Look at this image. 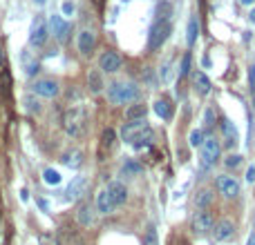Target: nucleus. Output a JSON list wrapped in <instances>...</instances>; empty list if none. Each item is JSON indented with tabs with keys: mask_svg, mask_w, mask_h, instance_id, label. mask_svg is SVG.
Wrapping results in <instances>:
<instances>
[{
	"mask_svg": "<svg viewBox=\"0 0 255 245\" xmlns=\"http://www.w3.org/2000/svg\"><path fill=\"white\" fill-rule=\"evenodd\" d=\"M121 138L134 147V150H146L152 145V130L148 127L146 118H134L121 127Z\"/></svg>",
	"mask_w": 255,
	"mask_h": 245,
	"instance_id": "nucleus-1",
	"label": "nucleus"
},
{
	"mask_svg": "<svg viewBox=\"0 0 255 245\" xmlns=\"http://www.w3.org/2000/svg\"><path fill=\"white\" fill-rule=\"evenodd\" d=\"M107 98H110L112 105L134 103L139 98V89L137 85H130V83H112L110 89H107Z\"/></svg>",
	"mask_w": 255,
	"mask_h": 245,
	"instance_id": "nucleus-2",
	"label": "nucleus"
},
{
	"mask_svg": "<svg viewBox=\"0 0 255 245\" xmlns=\"http://www.w3.org/2000/svg\"><path fill=\"white\" fill-rule=\"evenodd\" d=\"M85 120H87V116H85L83 107H69L63 114V130L69 136H81L85 130Z\"/></svg>",
	"mask_w": 255,
	"mask_h": 245,
	"instance_id": "nucleus-3",
	"label": "nucleus"
},
{
	"mask_svg": "<svg viewBox=\"0 0 255 245\" xmlns=\"http://www.w3.org/2000/svg\"><path fill=\"white\" fill-rule=\"evenodd\" d=\"M170 34H172V25H170L168 20H157V22L152 25V29H150L148 47H150V49H159L161 45L168 40Z\"/></svg>",
	"mask_w": 255,
	"mask_h": 245,
	"instance_id": "nucleus-4",
	"label": "nucleus"
},
{
	"mask_svg": "<svg viewBox=\"0 0 255 245\" xmlns=\"http://www.w3.org/2000/svg\"><path fill=\"white\" fill-rule=\"evenodd\" d=\"M219 154H222V145L215 138H206V143L202 145V163L204 167H212L219 161Z\"/></svg>",
	"mask_w": 255,
	"mask_h": 245,
	"instance_id": "nucleus-5",
	"label": "nucleus"
},
{
	"mask_svg": "<svg viewBox=\"0 0 255 245\" xmlns=\"http://www.w3.org/2000/svg\"><path fill=\"white\" fill-rule=\"evenodd\" d=\"M191 225H192V232H195V234H206V232L212 229V225H215L212 223V214L208 212V209H199V212L192 214Z\"/></svg>",
	"mask_w": 255,
	"mask_h": 245,
	"instance_id": "nucleus-6",
	"label": "nucleus"
},
{
	"mask_svg": "<svg viewBox=\"0 0 255 245\" xmlns=\"http://www.w3.org/2000/svg\"><path fill=\"white\" fill-rule=\"evenodd\" d=\"M59 83L52 78H42V80H36L32 85V92L36 96H42V98H54V96L59 94Z\"/></svg>",
	"mask_w": 255,
	"mask_h": 245,
	"instance_id": "nucleus-7",
	"label": "nucleus"
},
{
	"mask_svg": "<svg viewBox=\"0 0 255 245\" xmlns=\"http://www.w3.org/2000/svg\"><path fill=\"white\" fill-rule=\"evenodd\" d=\"M47 40V25L42 18H36L32 25V32H29V45L32 47H42Z\"/></svg>",
	"mask_w": 255,
	"mask_h": 245,
	"instance_id": "nucleus-8",
	"label": "nucleus"
},
{
	"mask_svg": "<svg viewBox=\"0 0 255 245\" xmlns=\"http://www.w3.org/2000/svg\"><path fill=\"white\" fill-rule=\"evenodd\" d=\"M215 185H217V192L226 198H235L239 194V183L231 176H217Z\"/></svg>",
	"mask_w": 255,
	"mask_h": 245,
	"instance_id": "nucleus-9",
	"label": "nucleus"
},
{
	"mask_svg": "<svg viewBox=\"0 0 255 245\" xmlns=\"http://www.w3.org/2000/svg\"><path fill=\"white\" fill-rule=\"evenodd\" d=\"M107 194H110V198L114 201V205H121L128 201V188L123 181H110L107 183Z\"/></svg>",
	"mask_w": 255,
	"mask_h": 245,
	"instance_id": "nucleus-10",
	"label": "nucleus"
},
{
	"mask_svg": "<svg viewBox=\"0 0 255 245\" xmlns=\"http://www.w3.org/2000/svg\"><path fill=\"white\" fill-rule=\"evenodd\" d=\"M85 189H87V178L76 176L74 181L67 185V189H65V198H67V201H76V198H81L85 194Z\"/></svg>",
	"mask_w": 255,
	"mask_h": 245,
	"instance_id": "nucleus-11",
	"label": "nucleus"
},
{
	"mask_svg": "<svg viewBox=\"0 0 255 245\" xmlns=\"http://www.w3.org/2000/svg\"><path fill=\"white\" fill-rule=\"evenodd\" d=\"M99 65H101V69L106 74H114L117 69H121V56L117 52H106L101 56V60H99Z\"/></svg>",
	"mask_w": 255,
	"mask_h": 245,
	"instance_id": "nucleus-12",
	"label": "nucleus"
},
{
	"mask_svg": "<svg viewBox=\"0 0 255 245\" xmlns=\"http://www.w3.org/2000/svg\"><path fill=\"white\" fill-rule=\"evenodd\" d=\"M76 45H79V52H81V54L90 56V54L94 52V45H96L94 34H92L90 29H83V32L79 34V40H76Z\"/></svg>",
	"mask_w": 255,
	"mask_h": 245,
	"instance_id": "nucleus-13",
	"label": "nucleus"
},
{
	"mask_svg": "<svg viewBox=\"0 0 255 245\" xmlns=\"http://www.w3.org/2000/svg\"><path fill=\"white\" fill-rule=\"evenodd\" d=\"M212 229H215V239L217 241H229L235 232V223L231 219H222L217 225H212Z\"/></svg>",
	"mask_w": 255,
	"mask_h": 245,
	"instance_id": "nucleus-14",
	"label": "nucleus"
},
{
	"mask_svg": "<svg viewBox=\"0 0 255 245\" xmlns=\"http://www.w3.org/2000/svg\"><path fill=\"white\" fill-rule=\"evenodd\" d=\"M94 205H96V212L99 214H112L114 212V201L110 198V194L106 192V189H101V192L96 194V201H94Z\"/></svg>",
	"mask_w": 255,
	"mask_h": 245,
	"instance_id": "nucleus-15",
	"label": "nucleus"
},
{
	"mask_svg": "<svg viewBox=\"0 0 255 245\" xmlns=\"http://www.w3.org/2000/svg\"><path fill=\"white\" fill-rule=\"evenodd\" d=\"M49 27H52V34L59 38V40H65V38H67L69 25L65 22L63 16H52V18H49Z\"/></svg>",
	"mask_w": 255,
	"mask_h": 245,
	"instance_id": "nucleus-16",
	"label": "nucleus"
},
{
	"mask_svg": "<svg viewBox=\"0 0 255 245\" xmlns=\"http://www.w3.org/2000/svg\"><path fill=\"white\" fill-rule=\"evenodd\" d=\"M222 132H224V141H226V147H235V145H237V141H239L237 130H235V125L231 123L229 118L222 120Z\"/></svg>",
	"mask_w": 255,
	"mask_h": 245,
	"instance_id": "nucleus-17",
	"label": "nucleus"
},
{
	"mask_svg": "<svg viewBox=\"0 0 255 245\" xmlns=\"http://www.w3.org/2000/svg\"><path fill=\"white\" fill-rule=\"evenodd\" d=\"M114 141H117V132H114V130H106V132H103L101 147H99V158H101V161H106V154L112 150Z\"/></svg>",
	"mask_w": 255,
	"mask_h": 245,
	"instance_id": "nucleus-18",
	"label": "nucleus"
},
{
	"mask_svg": "<svg viewBox=\"0 0 255 245\" xmlns=\"http://www.w3.org/2000/svg\"><path fill=\"white\" fill-rule=\"evenodd\" d=\"M22 69H25L27 76H36L38 69H41V63H38V60L29 52H25V54H22Z\"/></svg>",
	"mask_w": 255,
	"mask_h": 245,
	"instance_id": "nucleus-19",
	"label": "nucleus"
},
{
	"mask_svg": "<svg viewBox=\"0 0 255 245\" xmlns=\"http://www.w3.org/2000/svg\"><path fill=\"white\" fill-rule=\"evenodd\" d=\"M61 161H63V165L76 170V167H81V163H83V151H81V150L67 151V154H63V156H61Z\"/></svg>",
	"mask_w": 255,
	"mask_h": 245,
	"instance_id": "nucleus-20",
	"label": "nucleus"
},
{
	"mask_svg": "<svg viewBox=\"0 0 255 245\" xmlns=\"http://www.w3.org/2000/svg\"><path fill=\"white\" fill-rule=\"evenodd\" d=\"M197 36H199V25H197V18L191 16V18H188V25H186V45H188V47L195 45Z\"/></svg>",
	"mask_w": 255,
	"mask_h": 245,
	"instance_id": "nucleus-21",
	"label": "nucleus"
},
{
	"mask_svg": "<svg viewBox=\"0 0 255 245\" xmlns=\"http://www.w3.org/2000/svg\"><path fill=\"white\" fill-rule=\"evenodd\" d=\"M87 87H90L92 94H99L103 89V78H101V74H99V69H92L90 76H87Z\"/></svg>",
	"mask_w": 255,
	"mask_h": 245,
	"instance_id": "nucleus-22",
	"label": "nucleus"
},
{
	"mask_svg": "<svg viewBox=\"0 0 255 245\" xmlns=\"http://www.w3.org/2000/svg\"><path fill=\"white\" fill-rule=\"evenodd\" d=\"M192 80H195V87L199 94H208V92H211V80H208V76L204 72H197L195 76H192Z\"/></svg>",
	"mask_w": 255,
	"mask_h": 245,
	"instance_id": "nucleus-23",
	"label": "nucleus"
},
{
	"mask_svg": "<svg viewBox=\"0 0 255 245\" xmlns=\"http://www.w3.org/2000/svg\"><path fill=\"white\" fill-rule=\"evenodd\" d=\"M211 203H212V192L211 189H199V192L195 194V205L199 209H206Z\"/></svg>",
	"mask_w": 255,
	"mask_h": 245,
	"instance_id": "nucleus-24",
	"label": "nucleus"
},
{
	"mask_svg": "<svg viewBox=\"0 0 255 245\" xmlns=\"http://www.w3.org/2000/svg\"><path fill=\"white\" fill-rule=\"evenodd\" d=\"M146 105H130L128 107V112H126V116L130 120H134V118H146Z\"/></svg>",
	"mask_w": 255,
	"mask_h": 245,
	"instance_id": "nucleus-25",
	"label": "nucleus"
},
{
	"mask_svg": "<svg viewBox=\"0 0 255 245\" xmlns=\"http://www.w3.org/2000/svg\"><path fill=\"white\" fill-rule=\"evenodd\" d=\"M42 181L47 183V185H59V183H61V174L56 172V170H52V167H47V170L42 172Z\"/></svg>",
	"mask_w": 255,
	"mask_h": 245,
	"instance_id": "nucleus-26",
	"label": "nucleus"
},
{
	"mask_svg": "<svg viewBox=\"0 0 255 245\" xmlns=\"http://www.w3.org/2000/svg\"><path fill=\"white\" fill-rule=\"evenodd\" d=\"M144 172V167L139 165L137 161H128L126 165H123V174H130V176H134V174H141Z\"/></svg>",
	"mask_w": 255,
	"mask_h": 245,
	"instance_id": "nucleus-27",
	"label": "nucleus"
},
{
	"mask_svg": "<svg viewBox=\"0 0 255 245\" xmlns=\"http://www.w3.org/2000/svg\"><path fill=\"white\" fill-rule=\"evenodd\" d=\"M154 112H157V116H161V118H170V105L166 103V100L154 103Z\"/></svg>",
	"mask_w": 255,
	"mask_h": 245,
	"instance_id": "nucleus-28",
	"label": "nucleus"
},
{
	"mask_svg": "<svg viewBox=\"0 0 255 245\" xmlns=\"http://www.w3.org/2000/svg\"><path fill=\"white\" fill-rule=\"evenodd\" d=\"M144 245H159V239H157V229L150 225L148 227V232H146V236H144Z\"/></svg>",
	"mask_w": 255,
	"mask_h": 245,
	"instance_id": "nucleus-29",
	"label": "nucleus"
},
{
	"mask_svg": "<svg viewBox=\"0 0 255 245\" xmlns=\"http://www.w3.org/2000/svg\"><path fill=\"white\" fill-rule=\"evenodd\" d=\"M79 223H81V225H90V223H92L90 207H85V205H83V207L79 209Z\"/></svg>",
	"mask_w": 255,
	"mask_h": 245,
	"instance_id": "nucleus-30",
	"label": "nucleus"
},
{
	"mask_svg": "<svg viewBox=\"0 0 255 245\" xmlns=\"http://www.w3.org/2000/svg\"><path fill=\"white\" fill-rule=\"evenodd\" d=\"M61 11H63V16H74L76 5L72 2V0H63V5H61Z\"/></svg>",
	"mask_w": 255,
	"mask_h": 245,
	"instance_id": "nucleus-31",
	"label": "nucleus"
},
{
	"mask_svg": "<svg viewBox=\"0 0 255 245\" xmlns=\"http://www.w3.org/2000/svg\"><path fill=\"white\" fill-rule=\"evenodd\" d=\"M204 123H206V127L215 125V110H212V107H208V110L204 112Z\"/></svg>",
	"mask_w": 255,
	"mask_h": 245,
	"instance_id": "nucleus-32",
	"label": "nucleus"
},
{
	"mask_svg": "<svg viewBox=\"0 0 255 245\" xmlns=\"http://www.w3.org/2000/svg\"><path fill=\"white\" fill-rule=\"evenodd\" d=\"M25 107L29 112H38V110H41V107H38V100H34L32 96H25Z\"/></svg>",
	"mask_w": 255,
	"mask_h": 245,
	"instance_id": "nucleus-33",
	"label": "nucleus"
},
{
	"mask_svg": "<svg viewBox=\"0 0 255 245\" xmlns=\"http://www.w3.org/2000/svg\"><path fill=\"white\" fill-rule=\"evenodd\" d=\"M191 145H192V147H199V145H202V132H199V130H195V132L191 134Z\"/></svg>",
	"mask_w": 255,
	"mask_h": 245,
	"instance_id": "nucleus-34",
	"label": "nucleus"
},
{
	"mask_svg": "<svg viewBox=\"0 0 255 245\" xmlns=\"http://www.w3.org/2000/svg\"><path fill=\"white\" fill-rule=\"evenodd\" d=\"M188 67H191V54H186V56H184V63H181V69H179V76H186Z\"/></svg>",
	"mask_w": 255,
	"mask_h": 245,
	"instance_id": "nucleus-35",
	"label": "nucleus"
},
{
	"mask_svg": "<svg viewBox=\"0 0 255 245\" xmlns=\"http://www.w3.org/2000/svg\"><path fill=\"white\" fill-rule=\"evenodd\" d=\"M170 245H191V243H188V239H186V236L177 234V236H172V241H170Z\"/></svg>",
	"mask_w": 255,
	"mask_h": 245,
	"instance_id": "nucleus-36",
	"label": "nucleus"
},
{
	"mask_svg": "<svg viewBox=\"0 0 255 245\" xmlns=\"http://www.w3.org/2000/svg\"><path fill=\"white\" fill-rule=\"evenodd\" d=\"M239 163H242V156H239V154H233V156L226 158V165L229 167H235V165H239Z\"/></svg>",
	"mask_w": 255,
	"mask_h": 245,
	"instance_id": "nucleus-37",
	"label": "nucleus"
},
{
	"mask_svg": "<svg viewBox=\"0 0 255 245\" xmlns=\"http://www.w3.org/2000/svg\"><path fill=\"white\" fill-rule=\"evenodd\" d=\"M41 245H59L56 241H54V236H49V234H41Z\"/></svg>",
	"mask_w": 255,
	"mask_h": 245,
	"instance_id": "nucleus-38",
	"label": "nucleus"
},
{
	"mask_svg": "<svg viewBox=\"0 0 255 245\" xmlns=\"http://www.w3.org/2000/svg\"><path fill=\"white\" fill-rule=\"evenodd\" d=\"M7 67V54H5V47L0 45V72H5Z\"/></svg>",
	"mask_w": 255,
	"mask_h": 245,
	"instance_id": "nucleus-39",
	"label": "nucleus"
},
{
	"mask_svg": "<svg viewBox=\"0 0 255 245\" xmlns=\"http://www.w3.org/2000/svg\"><path fill=\"white\" fill-rule=\"evenodd\" d=\"M246 181H249V183H255V165L249 167V172H246Z\"/></svg>",
	"mask_w": 255,
	"mask_h": 245,
	"instance_id": "nucleus-40",
	"label": "nucleus"
},
{
	"mask_svg": "<svg viewBox=\"0 0 255 245\" xmlns=\"http://www.w3.org/2000/svg\"><path fill=\"white\" fill-rule=\"evenodd\" d=\"M38 205H41V209H45V212H47V207H49L47 201H42V198H41V201H38Z\"/></svg>",
	"mask_w": 255,
	"mask_h": 245,
	"instance_id": "nucleus-41",
	"label": "nucleus"
},
{
	"mask_svg": "<svg viewBox=\"0 0 255 245\" xmlns=\"http://www.w3.org/2000/svg\"><path fill=\"white\" fill-rule=\"evenodd\" d=\"M21 198H22V201H29V192H27V189H22V192H21Z\"/></svg>",
	"mask_w": 255,
	"mask_h": 245,
	"instance_id": "nucleus-42",
	"label": "nucleus"
},
{
	"mask_svg": "<svg viewBox=\"0 0 255 245\" xmlns=\"http://www.w3.org/2000/svg\"><path fill=\"white\" fill-rule=\"evenodd\" d=\"M246 245H255V234L249 236V243H246Z\"/></svg>",
	"mask_w": 255,
	"mask_h": 245,
	"instance_id": "nucleus-43",
	"label": "nucleus"
},
{
	"mask_svg": "<svg viewBox=\"0 0 255 245\" xmlns=\"http://www.w3.org/2000/svg\"><path fill=\"white\" fill-rule=\"evenodd\" d=\"M92 2H94L96 7H103V2H106V0H92Z\"/></svg>",
	"mask_w": 255,
	"mask_h": 245,
	"instance_id": "nucleus-44",
	"label": "nucleus"
},
{
	"mask_svg": "<svg viewBox=\"0 0 255 245\" xmlns=\"http://www.w3.org/2000/svg\"><path fill=\"white\" fill-rule=\"evenodd\" d=\"M239 2H242V5H253L255 0H239Z\"/></svg>",
	"mask_w": 255,
	"mask_h": 245,
	"instance_id": "nucleus-45",
	"label": "nucleus"
},
{
	"mask_svg": "<svg viewBox=\"0 0 255 245\" xmlns=\"http://www.w3.org/2000/svg\"><path fill=\"white\" fill-rule=\"evenodd\" d=\"M34 2H36V5H45V2H47V0H34Z\"/></svg>",
	"mask_w": 255,
	"mask_h": 245,
	"instance_id": "nucleus-46",
	"label": "nucleus"
},
{
	"mask_svg": "<svg viewBox=\"0 0 255 245\" xmlns=\"http://www.w3.org/2000/svg\"><path fill=\"white\" fill-rule=\"evenodd\" d=\"M251 22H255V9L251 11Z\"/></svg>",
	"mask_w": 255,
	"mask_h": 245,
	"instance_id": "nucleus-47",
	"label": "nucleus"
}]
</instances>
